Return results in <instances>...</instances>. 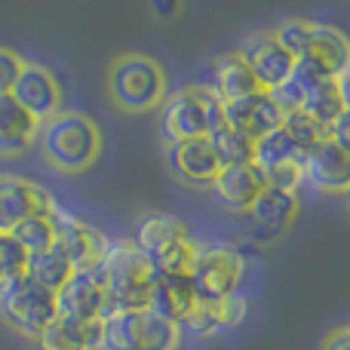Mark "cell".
I'll return each mask as SVG.
<instances>
[{
	"label": "cell",
	"mask_w": 350,
	"mask_h": 350,
	"mask_svg": "<svg viewBox=\"0 0 350 350\" xmlns=\"http://www.w3.org/2000/svg\"><path fill=\"white\" fill-rule=\"evenodd\" d=\"M40 151L49 166L59 172H83L102 154V133L86 114L59 111L55 117L40 123Z\"/></svg>",
	"instance_id": "6da1fadb"
},
{
	"label": "cell",
	"mask_w": 350,
	"mask_h": 350,
	"mask_svg": "<svg viewBox=\"0 0 350 350\" xmlns=\"http://www.w3.org/2000/svg\"><path fill=\"white\" fill-rule=\"evenodd\" d=\"M98 271H102L105 310L108 314L148 310V298H151V286L157 271L151 267V261L145 255L135 252L133 243H111Z\"/></svg>",
	"instance_id": "7a4b0ae2"
},
{
	"label": "cell",
	"mask_w": 350,
	"mask_h": 350,
	"mask_svg": "<svg viewBox=\"0 0 350 350\" xmlns=\"http://www.w3.org/2000/svg\"><path fill=\"white\" fill-rule=\"evenodd\" d=\"M133 249L142 252L157 273H187L197 243L185 221L166 212H145L133 228Z\"/></svg>",
	"instance_id": "3957f363"
},
{
	"label": "cell",
	"mask_w": 350,
	"mask_h": 350,
	"mask_svg": "<svg viewBox=\"0 0 350 350\" xmlns=\"http://www.w3.org/2000/svg\"><path fill=\"white\" fill-rule=\"evenodd\" d=\"M111 102L129 114H148L160 108L166 98V74L160 62L142 53L117 55L108 71Z\"/></svg>",
	"instance_id": "277c9868"
},
{
	"label": "cell",
	"mask_w": 350,
	"mask_h": 350,
	"mask_svg": "<svg viewBox=\"0 0 350 350\" xmlns=\"http://www.w3.org/2000/svg\"><path fill=\"white\" fill-rule=\"evenodd\" d=\"M218 123H224L221 102L206 86H185V90L166 96L160 105V139L166 145L185 139H203Z\"/></svg>",
	"instance_id": "5b68a950"
},
{
	"label": "cell",
	"mask_w": 350,
	"mask_h": 350,
	"mask_svg": "<svg viewBox=\"0 0 350 350\" xmlns=\"http://www.w3.org/2000/svg\"><path fill=\"white\" fill-rule=\"evenodd\" d=\"M0 317L12 332L34 338L43 326L55 320V295L37 286L28 273H12L0 280Z\"/></svg>",
	"instance_id": "8992f818"
},
{
	"label": "cell",
	"mask_w": 350,
	"mask_h": 350,
	"mask_svg": "<svg viewBox=\"0 0 350 350\" xmlns=\"http://www.w3.org/2000/svg\"><path fill=\"white\" fill-rule=\"evenodd\" d=\"M246 271V261L230 246H197L193 249L187 280L200 301H218L230 292H240V280Z\"/></svg>",
	"instance_id": "52a82bcc"
},
{
	"label": "cell",
	"mask_w": 350,
	"mask_h": 350,
	"mask_svg": "<svg viewBox=\"0 0 350 350\" xmlns=\"http://www.w3.org/2000/svg\"><path fill=\"white\" fill-rule=\"evenodd\" d=\"M49 221H53V246L65 255L74 271H86V267L102 265L105 252L111 249V240L102 230L62 212L59 206L49 212Z\"/></svg>",
	"instance_id": "ba28073f"
},
{
	"label": "cell",
	"mask_w": 350,
	"mask_h": 350,
	"mask_svg": "<svg viewBox=\"0 0 350 350\" xmlns=\"http://www.w3.org/2000/svg\"><path fill=\"white\" fill-rule=\"evenodd\" d=\"M105 286L98 267L74 271L55 292V317L65 320H105Z\"/></svg>",
	"instance_id": "9c48e42d"
},
{
	"label": "cell",
	"mask_w": 350,
	"mask_h": 350,
	"mask_svg": "<svg viewBox=\"0 0 350 350\" xmlns=\"http://www.w3.org/2000/svg\"><path fill=\"white\" fill-rule=\"evenodd\" d=\"M237 55H240V59L246 62V68L252 71L258 90H273V86H280L286 77H289L292 65H295V59L273 40L271 31H261V34L246 37L243 46L237 49Z\"/></svg>",
	"instance_id": "30bf717a"
},
{
	"label": "cell",
	"mask_w": 350,
	"mask_h": 350,
	"mask_svg": "<svg viewBox=\"0 0 350 350\" xmlns=\"http://www.w3.org/2000/svg\"><path fill=\"white\" fill-rule=\"evenodd\" d=\"M304 181L323 193H345L350 185V151L335 139H323L304 154Z\"/></svg>",
	"instance_id": "8fae6325"
},
{
	"label": "cell",
	"mask_w": 350,
	"mask_h": 350,
	"mask_svg": "<svg viewBox=\"0 0 350 350\" xmlns=\"http://www.w3.org/2000/svg\"><path fill=\"white\" fill-rule=\"evenodd\" d=\"M55 209L53 197L40 185L18 175H0V234L16 228L28 215H49Z\"/></svg>",
	"instance_id": "7c38bea8"
},
{
	"label": "cell",
	"mask_w": 350,
	"mask_h": 350,
	"mask_svg": "<svg viewBox=\"0 0 350 350\" xmlns=\"http://www.w3.org/2000/svg\"><path fill=\"white\" fill-rule=\"evenodd\" d=\"M10 96L16 98L31 117H37L40 123L49 120V117H55L62 111L59 108L62 105L59 83H55V77L43 65H31V62H25L22 71H18V77H16V83H12V90H10Z\"/></svg>",
	"instance_id": "4fadbf2b"
},
{
	"label": "cell",
	"mask_w": 350,
	"mask_h": 350,
	"mask_svg": "<svg viewBox=\"0 0 350 350\" xmlns=\"http://www.w3.org/2000/svg\"><path fill=\"white\" fill-rule=\"evenodd\" d=\"M221 117L228 126L240 129V133L249 135L252 142L261 139V135H267L271 129H277L280 123H283V111L277 108V102H273L265 90L252 92V96L234 98V102H224Z\"/></svg>",
	"instance_id": "5bb4252c"
},
{
	"label": "cell",
	"mask_w": 350,
	"mask_h": 350,
	"mask_svg": "<svg viewBox=\"0 0 350 350\" xmlns=\"http://www.w3.org/2000/svg\"><path fill=\"white\" fill-rule=\"evenodd\" d=\"M265 187V175L252 163L246 166H221L209 181V193L224 212H246L252 200Z\"/></svg>",
	"instance_id": "9a60e30c"
},
{
	"label": "cell",
	"mask_w": 350,
	"mask_h": 350,
	"mask_svg": "<svg viewBox=\"0 0 350 350\" xmlns=\"http://www.w3.org/2000/svg\"><path fill=\"white\" fill-rule=\"evenodd\" d=\"M197 304H200V298H197V292H193L187 273H157V277H154L148 310L157 314L160 320L172 323V326H181Z\"/></svg>",
	"instance_id": "2e32d148"
},
{
	"label": "cell",
	"mask_w": 350,
	"mask_h": 350,
	"mask_svg": "<svg viewBox=\"0 0 350 350\" xmlns=\"http://www.w3.org/2000/svg\"><path fill=\"white\" fill-rule=\"evenodd\" d=\"M246 310H249L246 295L230 292L228 298H218V301H200L178 329L187 335H197V338H212V335L224 332V329L240 326L246 320Z\"/></svg>",
	"instance_id": "e0dca14e"
},
{
	"label": "cell",
	"mask_w": 350,
	"mask_h": 350,
	"mask_svg": "<svg viewBox=\"0 0 350 350\" xmlns=\"http://www.w3.org/2000/svg\"><path fill=\"white\" fill-rule=\"evenodd\" d=\"M166 166L185 185H209L215 178V172L221 170L206 135L203 139H185L166 145Z\"/></svg>",
	"instance_id": "ac0fdd59"
},
{
	"label": "cell",
	"mask_w": 350,
	"mask_h": 350,
	"mask_svg": "<svg viewBox=\"0 0 350 350\" xmlns=\"http://www.w3.org/2000/svg\"><path fill=\"white\" fill-rule=\"evenodd\" d=\"M40 120L31 117L16 98L0 96V157H22L37 142Z\"/></svg>",
	"instance_id": "d6986e66"
},
{
	"label": "cell",
	"mask_w": 350,
	"mask_h": 350,
	"mask_svg": "<svg viewBox=\"0 0 350 350\" xmlns=\"http://www.w3.org/2000/svg\"><path fill=\"white\" fill-rule=\"evenodd\" d=\"M249 215H252V224L267 237H277L280 230H286L292 224L298 212V193L292 191H280V187H261V193L252 200L249 206ZM265 237V240H267Z\"/></svg>",
	"instance_id": "ffe728a7"
},
{
	"label": "cell",
	"mask_w": 350,
	"mask_h": 350,
	"mask_svg": "<svg viewBox=\"0 0 350 350\" xmlns=\"http://www.w3.org/2000/svg\"><path fill=\"white\" fill-rule=\"evenodd\" d=\"M304 59H310L320 68L326 77H345L347 65H350V46L338 28H329V25H314L310 22V43Z\"/></svg>",
	"instance_id": "44dd1931"
},
{
	"label": "cell",
	"mask_w": 350,
	"mask_h": 350,
	"mask_svg": "<svg viewBox=\"0 0 350 350\" xmlns=\"http://www.w3.org/2000/svg\"><path fill=\"white\" fill-rule=\"evenodd\" d=\"M206 90L224 105V102H234V98L258 92V83H255L252 71L246 68V62H243L237 53H228V55H218V59L212 62L209 86H206Z\"/></svg>",
	"instance_id": "7402d4cb"
},
{
	"label": "cell",
	"mask_w": 350,
	"mask_h": 350,
	"mask_svg": "<svg viewBox=\"0 0 350 350\" xmlns=\"http://www.w3.org/2000/svg\"><path fill=\"white\" fill-rule=\"evenodd\" d=\"M308 117H314L317 123H323V126H332L335 120H338L341 114H347L350 111V96H347V74L345 77H326L320 80V83H314L308 92H304L301 98V108Z\"/></svg>",
	"instance_id": "603a6c76"
},
{
	"label": "cell",
	"mask_w": 350,
	"mask_h": 350,
	"mask_svg": "<svg viewBox=\"0 0 350 350\" xmlns=\"http://www.w3.org/2000/svg\"><path fill=\"white\" fill-rule=\"evenodd\" d=\"M286 163H304V154L295 148V142L289 139V133H286L283 126H277V129H271L267 135L255 139L252 166L261 175L277 170V166H286Z\"/></svg>",
	"instance_id": "cb8c5ba5"
},
{
	"label": "cell",
	"mask_w": 350,
	"mask_h": 350,
	"mask_svg": "<svg viewBox=\"0 0 350 350\" xmlns=\"http://www.w3.org/2000/svg\"><path fill=\"white\" fill-rule=\"evenodd\" d=\"M206 139H209L218 166H246V163H252L255 142L249 139V135H243L240 129L228 126V123H218Z\"/></svg>",
	"instance_id": "d4e9b609"
},
{
	"label": "cell",
	"mask_w": 350,
	"mask_h": 350,
	"mask_svg": "<svg viewBox=\"0 0 350 350\" xmlns=\"http://www.w3.org/2000/svg\"><path fill=\"white\" fill-rule=\"evenodd\" d=\"M25 273H28L37 286H43L46 292L55 295V292L62 289V283L74 273V267L68 265V258L59 252V249L49 246V249H43V252L28 255V261H25Z\"/></svg>",
	"instance_id": "484cf974"
},
{
	"label": "cell",
	"mask_w": 350,
	"mask_h": 350,
	"mask_svg": "<svg viewBox=\"0 0 350 350\" xmlns=\"http://www.w3.org/2000/svg\"><path fill=\"white\" fill-rule=\"evenodd\" d=\"M181 341V329L160 320L151 310H142L139 320V350H175Z\"/></svg>",
	"instance_id": "4316f807"
},
{
	"label": "cell",
	"mask_w": 350,
	"mask_h": 350,
	"mask_svg": "<svg viewBox=\"0 0 350 350\" xmlns=\"http://www.w3.org/2000/svg\"><path fill=\"white\" fill-rule=\"evenodd\" d=\"M6 234L28 255L43 252V249L53 246V221H49V215H28V218H22L16 228L6 230Z\"/></svg>",
	"instance_id": "83f0119b"
},
{
	"label": "cell",
	"mask_w": 350,
	"mask_h": 350,
	"mask_svg": "<svg viewBox=\"0 0 350 350\" xmlns=\"http://www.w3.org/2000/svg\"><path fill=\"white\" fill-rule=\"evenodd\" d=\"M280 126L289 133V139L295 142V148L301 154H308L310 148H317L329 135V129L323 126V123H317L314 117H308L304 111H289V114H283V123H280Z\"/></svg>",
	"instance_id": "f1b7e54d"
},
{
	"label": "cell",
	"mask_w": 350,
	"mask_h": 350,
	"mask_svg": "<svg viewBox=\"0 0 350 350\" xmlns=\"http://www.w3.org/2000/svg\"><path fill=\"white\" fill-rule=\"evenodd\" d=\"M273 40L292 55V59H301L308 53V43H310V22H301V18H289L283 22L277 31H271Z\"/></svg>",
	"instance_id": "f546056e"
},
{
	"label": "cell",
	"mask_w": 350,
	"mask_h": 350,
	"mask_svg": "<svg viewBox=\"0 0 350 350\" xmlns=\"http://www.w3.org/2000/svg\"><path fill=\"white\" fill-rule=\"evenodd\" d=\"M25 261H28V252L10 234H0V280L12 277V273H22Z\"/></svg>",
	"instance_id": "4dcf8cb0"
},
{
	"label": "cell",
	"mask_w": 350,
	"mask_h": 350,
	"mask_svg": "<svg viewBox=\"0 0 350 350\" xmlns=\"http://www.w3.org/2000/svg\"><path fill=\"white\" fill-rule=\"evenodd\" d=\"M25 62L18 59L12 49H3L0 46V96H6V92L12 90V83H16L18 71H22Z\"/></svg>",
	"instance_id": "1f68e13d"
},
{
	"label": "cell",
	"mask_w": 350,
	"mask_h": 350,
	"mask_svg": "<svg viewBox=\"0 0 350 350\" xmlns=\"http://www.w3.org/2000/svg\"><path fill=\"white\" fill-rule=\"evenodd\" d=\"M329 139H335L341 148H347V151H350V111H347V114H341L338 120L329 126Z\"/></svg>",
	"instance_id": "d6a6232c"
},
{
	"label": "cell",
	"mask_w": 350,
	"mask_h": 350,
	"mask_svg": "<svg viewBox=\"0 0 350 350\" xmlns=\"http://www.w3.org/2000/svg\"><path fill=\"white\" fill-rule=\"evenodd\" d=\"M323 350H350V329H335L326 338Z\"/></svg>",
	"instance_id": "836d02e7"
},
{
	"label": "cell",
	"mask_w": 350,
	"mask_h": 350,
	"mask_svg": "<svg viewBox=\"0 0 350 350\" xmlns=\"http://www.w3.org/2000/svg\"><path fill=\"white\" fill-rule=\"evenodd\" d=\"M175 3H178V0H151V6H154V10H157L163 18H166V16H172Z\"/></svg>",
	"instance_id": "e575fe53"
}]
</instances>
